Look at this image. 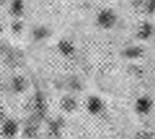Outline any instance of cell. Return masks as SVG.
Instances as JSON below:
<instances>
[{"label": "cell", "instance_id": "cell-1", "mask_svg": "<svg viewBox=\"0 0 155 139\" xmlns=\"http://www.w3.org/2000/svg\"><path fill=\"white\" fill-rule=\"evenodd\" d=\"M97 24L104 30L112 29L117 22V16L114 11L110 9H102L96 18Z\"/></svg>", "mask_w": 155, "mask_h": 139}, {"label": "cell", "instance_id": "cell-2", "mask_svg": "<svg viewBox=\"0 0 155 139\" xmlns=\"http://www.w3.org/2000/svg\"><path fill=\"white\" fill-rule=\"evenodd\" d=\"M86 109L90 115L97 116L102 114L105 110V103L101 97L92 95L86 100Z\"/></svg>", "mask_w": 155, "mask_h": 139}, {"label": "cell", "instance_id": "cell-3", "mask_svg": "<svg viewBox=\"0 0 155 139\" xmlns=\"http://www.w3.org/2000/svg\"><path fill=\"white\" fill-rule=\"evenodd\" d=\"M154 108V101L147 95L140 96L136 99L134 103L135 111L139 115L146 116L151 112Z\"/></svg>", "mask_w": 155, "mask_h": 139}, {"label": "cell", "instance_id": "cell-4", "mask_svg": "<svg viewBox=\"0 0 155 139\" xmlns=\"http://www.w3.org/2000/svg\"><path fill=\"white\" fill-rule=\"evenodd\" d=\"M19 132L18 123L12 119H8L2 123L1 127V134L4 138L12 139L17 136Z\"/></svg>", "mask_w": 155, "mask_h": 139}, {"label": "cell", "instance_id": "cell-5", "mask_svg": "<svg viewBox=\"0 0 155 139\" xmlns=\"http://www.w3.org/2000/svg\"><path fill=\"white\" fill-rule=\"evenodd\" d=\"M58 51L64 58H71L75 54V47L68 40H61L58 43Z\"/></svg>", "mask_w": 155, "mask_h": 139}, {"label": "cell", "instance_id": "cell-6", "mask_svg": "<svg viewBox=\"0 0 155 139\" xmlns=\"http://www.w3.org/2000/svg\"><path fill=\"white\" fill-rule=\"evenodd\" d=\"M153 34H154V27L150 23H143L138 29L137 36L141 40H148L152 36Z\"/></svg>", "mask_w": 155, "mask_h": 139}, {"label": "cell", "instance_id": "cell-7", "mask_svg": "<svg viewBox=\"0 0 155 139\" xmlns=\"http://www.w3.org/2000/svg\"><path fill=\"white\" fill-rule=\"evenodd\" d=\"M60 106L62 110L70 113L74 112L77 109V103L74 97L71 96H65L61 100Z\"/></svg>", "mask_w": 155, "mask_h": 139}, {"label": "cell", "instance_id": "cell-8", "mask_svg": "<svg viewBox=\"0 0 155 139\" xmlns=\"http://www.w3.org/2000/svg\"><path fill=\"white\" fill-rule=\"evenodd\" d=\"M10 12L13 16L21 17L24 12L23 0H12L10 4Z\"/></svg>", "mask_w": 155, "mask_h": 139}, {"label": "cell", "instance_id": "cell-9", "mask_svg": "<svg viewBox=\"0 0 155 139\" xmlns=\"http://www.w3.org/2000/svg\"><path fill=\"white\" fill-rule=\"evenodd\" d=\"M135 139H147V138H145V137H144V136H139V137H137V138H136Z\"/></svg>", "mask_w": 155, "mask_h": 139}]
</instances>
